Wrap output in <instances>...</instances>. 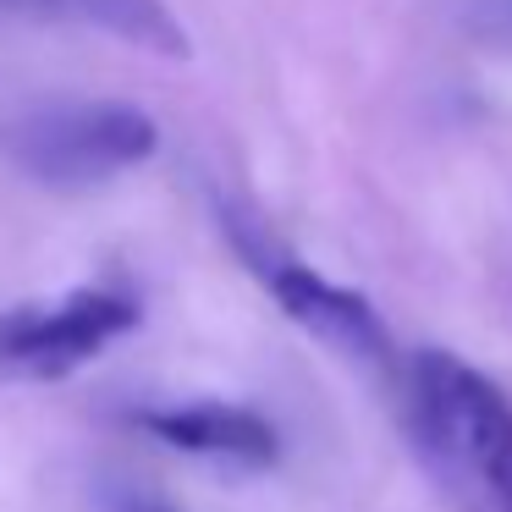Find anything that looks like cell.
Returning <instances> with one entry per match:
<instances>
[{
  "mask_svg": "<svg viewBox=\"0 0 512 512\" xmlns=\"http://www.w3.org/2000/svg\"><path fill=\"white\" fill-rule=\"evenodd\" d=\"M133 512H166V507H133Z\"/></svg>",
  "mask_w": 512,
  "mask_h": 512,
  "instance_id": "8",
  "label": "cell"
},
{
  "mask_svg": "<svg viewBox=\"0 0 512 512\" xmlns=\"http://www.w3.org/2000/svg\"><path fill=\"white\" fill-rule=\"evenodd\" d=\"M402 430L446 512H512V397L479 364L424 347L402 364Z\"/></svg>",
  "mask_w": 512,
  "mask_h": 512,
  "instance_id": "1",
  "label": "cell"
},
{
  "mask_svg": "<svg viewBox=\"0 0 512 512\" xmlns=\"http://www.w3.org/2000/svg\"><path fill=\"white\" fill-rule=\"evenodd\" d=\"M28 6H34V0H28Z\"/></svg>",
  "mask_w": 512,
  "mask_h": 512,
  "instance_id": "9",
  "label": "cell"
},
{
  "mask_svg": "<svg viewBox=\"0 0 512 512\" xmlns=\"http://www.w3.org/2000/svg\"><path fill=\"white\" fill-rule=\"evenodd\" d=\"M138 314H144L138 298L116 281L72 287L56 303H28L0 320V364L34 380H61L100 358L111 342H122Z\"/></svg>",
  "mask_w": 512,
  "mask_h": 512,
  "instance_id": "4",
  "label": "cell"
},
{
  "mask_svg": "<svg viewBox=\"0 0 512 512\" xmlns=\"http://www.w3.org/2000/svg\"><path fill=\"white\" fill-rule=\"evenodd\" d=\"M45 12H67V17H83L94 28H111L116 39L138 50H155L166 61H182L188 56V34L182 23L171 17L166 0H34Z\"/></svg>",
  "mask_w": 512,
  "mask_h": 512,
  "instance_id": "6",
  "label": "cell"
},
{
  "mask_svg": "<svg viewBox=\"0 0 512 512\" xmlns=\"http://www.w3.org/2000/svg\"><path fill=\"white\" fill-rule=\"evenodd\" d=\"M226 226H232L237 254L254 265L259 287L281 303V314H292L314 342H325L331 353H342L347 364L391 369L386 320L375 314V303H369L364 292H353V287H342V281L320 276V270L303 265L298 254H287L281 243H270L259 226H248V221H226Z\"/></svg>",
  "mask_w": 512,
  "mask_h": 512,
  "instance_id": "3",
  "label": "cell"
},
{
  "mask_svg": "<svg viewBox=\"0 0 512 512\" xmlns=\"http://www.w3.org/2000/svg\"><path fill=\"white\" fill-rule=\"evenodd\" d=\"M463 28L490 50H512V0H468Z\"/></svg>",
  "mask_w": 512,
  "mask_h": 512,
  "instance_id": "7",
  "label": "cell"
},
{
  "mask_svg": "<svg viewBox=\"0 0 512 512\" xmlns=\"http://www.w3.org/2000/svg\"><path fill=\"white\" fill-rule=\"evenodd\" d=\"M138 424L155 435L171 452L204 457V463H232V468H270L281 452L276 424L259 408L243 402H221V397H199V402H155L138 408Z\"/></svg>",
  "mask_w": 512,
  "mask_h": 512,
  "instance_id": "5",
  "label": "cell"
},
{
  "mask_svg": "<svg viewBox=\"0 0 512 512\" xmlns=\"http://www.w3.org/2000/svg\"><path fill=\"white\" fill-rule=\"evenodd\" d=\"M0 144L17 171L45 188H100L155 155L160 127L127 100H56L23 111Z\"/></svg>",
  "mask_w": 512,
  "mask_h": 512,
  "instance_id": "2",
  "label": "cell"
}]
</instances>
